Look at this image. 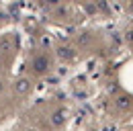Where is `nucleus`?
<instances>
[{"instance_id":"nucleus-1","label":"nucleus","mask_w":133,"mask_h":131,"mask_svg":"<svg viewBox=\"0 0 133 131\" xmlns=\"http://www.w3.org/2000/svg\"><path fill=\"white\" fill-rule=\"evenodd\" d=\"M33 70L37 74H43V72H47L49 70V62H47V57L45 55H37L33 60Z\"/></svg>"},{"instance_id":"nucleus-2","label":"nucleus","mask_w":133,"mask_h":131,"mask_svg":"<svg viewBox=\"0 0 133 131\" xmlns=\"http://www.w3.org/2000/svg\"><path fill=\"white\" fill-rule=\"evenodd\" d=\"M29 86H31V82H29V80H25V78H21V80L17 82V90H18V92H25V90H27Z\"/></svg>"}]
</instances>
